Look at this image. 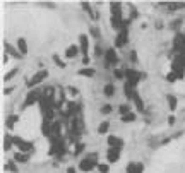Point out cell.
I'll return each mask as SVG.
<instances>
[{
	"label": "cell",
	"mask_w": 185,
	"mask_h": 173,
	"mask_svg": "<svg viewBox=\"0 0 185 173\" xmlns=\"http://www.w3.org/2000/svg\"><path fill=\"white\" fill-rule=\"evenodd\" d=\"M46 77H48V70H40V72L34 74V75L31 77V81L27 82V88H31V89H33L34 86H38L40 82H43Z\"/></svg>",
	"instance_id": "6da1fadb"
},
{
	"label": "cell",
	"mask_w": 185,
	"mask_h": 173,
	"mask_svg": "<svg viewBox=\"0 0 185 173\" xmlns=\"http://www.w3.org/2000/svg\"><path fill=\"white\" fill-rule=\"evenodd\" d=\"M173 50H175V52H180V53L185 52V34H183V33H177V34H175Z\"/></svg>",
	"instance_id": "7a4b0ae2"
},
{
	"label": "cell",
	"mask_w": 185,
	"mask_h": 173,
	"mask_svg": "<svg viewBox=\"0 0 185 173\" xmlns=\"http://www.w3.org/2000/svg\"><path fill=\"white\" fill-rule=\"evenodd\" d=\"M127 40H129L127 27H123V29H120V31H118V34H116V38H115V46L116 48L125 46V45H127Z\"/></svg>",
	"instance_id": "3957f363"
},
{
	"label": "cell",
	"mask_w": 185,
	"mask_h": 173,
	"mask_svg": "<svg viewBox=\"0 0 185 173\" xmlns=\"http://www.w3.org/2000/svg\"><path fill=\"white\" fill-rule=\"evenodd\" d=\"M14 144H16L19 149H21V152H29V151H33V142H27V141H24V139H21V137H14Z\"/></svg>",
	"instance_id": "277c9868"
},
{
	"label": "cell",
	"mask_w": 185,
	"mask_h": 173,
	"mask_svg": "<svg viewBox=\"0 0 185 173\" xmlns=\"http://www.w3.org/2000/svg\"><path fill=\"white\" fill-rule=\"evenodd\" d=\"M125 77L129 79L127 82H130V84H134V86H136V84H137V81L142 77V74H139L137 70H134V69H129V70H125Z\"/></svg>",
	"instance_id": "5b68a950"
},
{
	"label": "cell",
	"mask_w": 185,
	"mask_h": 173,
	"mask_svg": "<svg viewBox=\"0 0 185 173\" xmlns=\"http://www.w3.org/2000/svg\"><path fill=\"white\" fill-rule=\"evenodd\" d=\"M40 100H41V96H40L38 91H29L27 96H26V101H24V106H31V105H34V103H38Z\"/></svg>",
	"instance_id": "8992f818"
},
{
	"label": "cell",
	"mask_w": 185,
	"mask_h": 173,
	"mask_svg": "<svg viewBox=\"0 0 185 173\" xmlns=\"http://www.w3.org/2000/svg\"><path fill=\"white\" fill-rule=\"evenodd\" d=\"M105 60H106V63H110V65H115V63L118 62L115 48H108V50H106L105 52Z\"/></svg>",
	"instance_id": "52a82bcc"
},
{
	"label": "cell",
	"mask_w": 185,
	"mask_h": 173,
	"mask_svg": "<svg viewBox=\"0 0 185 173\" xmlns=\"http://www.w3.org/2000/svg\"><path fill=\"white\" fill-rule=\"evenodd\" d=\"M106 156H108V161H111V163L118 161L120 159V147H110Z\"/></svg>",
	"instance_id": "ba28073f"
},
{
	"label": "cell",
	"mask_w": 185,
	"mask_h": 173,
	"mask_svg": "<svg viewBox=\"0 0 185 173\" xmlns=\"http://www.w3.org/2000/svg\"><path fill=\"white\" fill-rule=\"evenodd\" d=\"M94 166H98L94 161H91L89 158H86V159H82V161L79 163V168L82 170V171H91Z\"/></svg>",
	"instance_id": "9c48e42d"
},
{
	"label": "cell",
	"mask_w": 185,
	"mask_h": 173,
	"mask_svg": "<svg viewBox=\"0 0 185 173\" xmlns=\"http://www.w3.org/2000/svg\"><path fill=\"white\" fill-rule=\"evenodd\" d=\"M79 43H81L82 55H84V58H86V57H88V50H89V40H88V36H86V34H81V36H79Z\"/></svg>",
	"instance_id": "30bf717a"
},
{
	"label": "cell",
	"mask_w": 185,
	"mask_h": 173,
	"mask_svg": "<svg viewBox=\"0 0 185 173\" xmlns=\"http://www.w3.org/2000/svg\"><path fill=\"white\" fill-rule=\"evenodd\" d=\"M144 165L142 163H129L127 165V173H142Z\"/></svg>",
	"instance_id": "8fae6325"
},
{
	"label": "cell",
	"mask_w": 185,
	"mask_h": 173,
	"mask_svg": "<svg viewBox=\"0 0 185 173\" xmlns=\"http://www.w3.org/2000/svg\"><path fill=\"white\" fill-rule=\"evenodd\" d=\"M52 125H53V123H50V120H43V123H41V134L45 137H52Z\"/></svg>",
	"instance_id": "7c38bea8"
},
{
	"label": "cell",
	"mask_w": 185,
	"mask_h": 173,
	"mask_svg": "<svg viewBox=\"0 0 185 173\" xmlns=\"http://www.w3.org/2000/svg\"><path fill=\"white\" fill-rule=\"evenodd\" d=\"M108 144H110V147H122V139L120 137H116V136H110L108 137Z\"/></svg>",
	"instance_id": "4fadbf2b"
},
{
	"label": "cell",
	"mask_w": 185,
	"mask_h": 173,
	"mask_svg": "<svg viewBox=\"0 0 185 173\" xmlns=\"http://www.w3.org/2000/svg\"><path fill=\"white\" fill-rule=\"evenodd\" d=\"M79 111V105L77 103H74V101H70L69 103V110L65 111V117H69V115H75Z\"/></svg>",
	"instance_id": "5bb4252c"
},
{
	"label": "cell",
	"mask_w": 185,
	"mask_h": 173,
	"mask_svg": "<svg viewBox=\"0 0 185 173\" xmlns=\"http://www.w3.org/2000/svg\"><path fill=\"white\" fill-rule=\"evenodd\" d=\"M17 48H19L21 55H26L27 53V45H26V40H24V38H19V40H17Z\"/></svg>",
	"instance_id": "9a60e30c"
},
{
	"label": "cell",
	"mask_w": 185,
	"mask_h": 173,
	"mask_svg": "<svg viewBox=\"0 0 185 173\" xmlns=\"http://www.w3.org/2000/svg\"><path fill=\"white\" fill-rule=\"evenodd\" d=\"M77 52H79V48L75 46V45H70V46L67 48V52H65V57L67 58H74L75 55H77Z\"/></svg>",
	"instance_id": "2e32d148"
},
{
	"label": "cell",
	"mask_w": 185,
	"mask_h": 173,
	"mask_svg": "<svg viewBox=\"0 0 185 173\" xmlns=\"http://www.w3.org/2000/svg\"><path fill=\"white\" fill-rule=\"evenodd\" d=\"M103 93H105V96H108V98L113 96L115 95V86H113V84H106L105 88H103Z\"/></svg>",
	"instance_id": "e0dca14e"
},
{
	"label": "cell",
	"mask_w": 185,
	"mask_h": 173,
	"mask_svg": "<svg viewBox=\"0 0 185 173\" xmlns=\"http://www.w3.org/2000/svg\"><path fill=\"white\" fill-rule=\"evenodd\" d=\"M94 72H96L94 69L89 67V69H81L77 74H79V75H84V77H93V75H94Z\"/></svg>",
	"instance_id": "ac0fdd59"
},
{
	"label": "cell",
	"mask_w": 185,
	"mask_h": 173,
	"mask_svg": "<svg viewBox=\"0 0 185 173\" xmlns=\"http://www.w3.org/2000/svg\"><path fill=\"white\" fill-rule=\"evenodd\" d=\"M110 9H111V16H120V4L118 2H111Z\"/></svg>",
	"instance_id": "d6986e66"
},
{
	"label": "cell",
	"mask_w": 185,
	"mask_h": 173,
	"mask_svg": "<svg viewBox=\"0 0 185 173\" xmlns=\"http://www.w3.org/2000/svg\"><path fill=\"white\" fill-rule=\"evenodd\" d=\"M166 100H168V106H170V110H171V111L177 110V98H175L173 95H168V96H166Z\"/></svg>",
	"instance_id": "ffe728a7"
},
{
	"label": "cell",
	"mask_w": 185,
	"mask_h": 173,
	"mask_svg": "<svg viewBox=\"0 0 185 173\" xmlns=\"http://www.w3.org/2000/svg\"><path fill=\"white\" fill-rule=\"evenodd\" d=\"M132 100H134V103H136V106H137V110L142 111V110H144V103H142V100H141V96L136 93V96H134Z\"/></svg>",
	"instance_id": "44dd1931"
},
{
	"label": "cell",
	"mask_w": 185,
	"mask_h": 173,
	"mask_svg": "<svg viewBox=\"0 0 185 173\" xmlns=\"http://www.w3.org/2000/svg\"><path fill=\"white\" fill-rule=\"evenodd\" d=\"M14 159H16V161H19V163H26L27 159H29V156H27L26 152H17L16 156H14Z\"/></svg>",
	"instance_id": "7402d4cb"
},
{
	"label": "cell",
	"mask_w": 185,
	"mask_h": 173,
	"mask_svg": "<svg viewBox=\"0 0 185 173\" xmlns=\"http://www.w3.org/2000/svg\"><path fill=\"white\" fill-rule=\"evenodd\" d=\"M5 50H7V53H11V55H12L14 58H21V53H17L16 50H14V48H12L11 45H9V43H5Z\"/></svg>",
	"instance_id": "603a6c76"
},
{
	"label": "cell",
	"mask_w": 185,
	"mask_h": 173,
	"mask_svg": "<svg viewBox=\"0 0 185 173\" xmlns=\"http://www.w3.org/2000/svg\"><path fill=\"white\" fill-rule=\"evenodd\" d=\"M108 127H110L108 122H101L100 125H98V132H100V134H106V132H108Z\"/></svg>",
	"instance_id": "cb8c5ba5"
},
{
	"label": "cell",
	"mask_w": 185,
	"mask_h": 173,
	"mask_svg": "<svg viewBox=\"0 0 185 173\" xmlns=\"http://www.w3.org/2000/svg\"><path fill=\"white\" fill-rule=\"evenodd\" d=\"M134 120H136V113H132V111L122 117V122H134Z\"/></svg>",
	"instance_id": "d4e9b609"
},
{
	"label": "cell",
	"mask_w": 185,
	"mask_h": 173,
	"mask_svg": "<svg viewBox=\"0 0 185 173\" xmlns=\"http://www.w3.org/2000/svg\"><path fill=\"white\" fill-rule=\"evenodd\" d=\"M12 144H14V137L5 136V142H4V147H5V149H11V147H12Z\"/></svg>",
	"instance_id": "484cf974"
},
{
	"label": "cell",
	"mask_w": 185,
	"mask_h": 173,
	"mask_svg": "<svg viewBox=\"0 0 185 173\" xmlns=\"http://www.w3.org/2000/svg\"><path fill=\"white\" fill-rule=\"evenodd\" d=\"M118 111L122 113V117L127 115V113H130V106L129 105H122V106H118Z\"/></svg>",
	"instance_id": "4316f807"
},
{
	"label": "cell",
	"mask_w": 185,
	"mask_h": 173,
	"mask_svg": "<svg viewBox=\"0 0 185 173\" xmlns=\"http://www.w3.org/2000/svg\"><path fill=\"white\" fill-rule=\"evenodd\" d=\"M53 62L57 63L58 67H62V69H64V67H65V63H64V62H62V60H60V57H58V55H53Z\"/></svg>",
	"instance_id": "83f0119b"
},
{
	"label": "cell",
	"mask_w": 185,
	"mask_h": 173,
	"mask_svg": "<svg viewBox=\"0 0 185 173\" xmlns=\"http://www.w3.org/2000/svg\"><path fill=\"white\" fill-rule=\"evenodd\" d=\"M113 75H115L116 79H122V77H125V72H123V70H118V69H115V70H113Z\"/></svg>",
	"instance_id": "f1b7e54d"
},
{
	"label": "cell",
	"mask_w": 185,
	"mask_h": 173,
	"mask_svg": "<svg viewBox=\"0 0 185 173\" xmlns=\"http://www.w3.org/2000/svg\"><path fill=\"white\" fill-rule=\"evenodd\" d=\"M111 110H113V108H111L110 105H105V106H101V113H105V115H108V113H111Z\"/></svg>",
	"instance_id": "f546056e"
},
{
	"label": "cell",
	"mask_w": 185,
	"mask_h": 173,
	"mask_svg": "<svg viewBox=\"0 0 185 173\" xmlns=\"http://www.w3.org/2000/svg\"><path fill=\"white\" fill-rule=\"evenodd\" d=\"M98 170H100V173H108L110 166L108 165H98Z\"/></svg>",
	"instance_id": "4dcf8cb0"
},
{
	"label": "cell",
	"mask_w": 185,
	"mask_h": 173,
	"mask_svg": "<svg viewBox=\"0 0 185 173\" xmlns=\"http://www.w3.org/2000/svg\"><path fill=\"white\" fill-rule=\"evenodd\" d=\"M16 74H17V69H12L11 72H9V74H7V75H5V81H11V79L14 77Z\"/></svg>",
	"instance_id": "1f68e13d"
},
{
	"label": "cell",
	"mask_w": 185,
	"mask_h": 173,
	"mask_svg": "<svg viewBox=\"0 0 185 173\" xmlns=\"http://www.w3.org/2000/svg\"><path fill=\"white\" fill-rule=\"evenodd\" d=\"M82 9H84V11L88 12V14H89V16H93V11H91V7L88 5V4H86V2H82Z\"/></svg>",
	"instance_id": "d6a6232c"
},
{
	"label": "cell",
	"mask_w": 185,
	"mask_h": 173,
	"mask_svg": "<svg viewBox=\"0 0 185 173\" xmlns=\"http://www.w3.org/2000/svg\"><path fill=\"white\" fill-rule=\"evenodd\" d=\"M16 120H17V117H16V115H12L11 118H9V120H7V127H9V129H11V127H12V123H14V122H16Z\"/></svg>",
	"instance_id": "836d02e7"
},
{
	"label": "cell",
	"mask_w": 185,
	"mask_h": 173,
	"mask_svg": "<svg viewBox=\"0 0 185 173\" xmlns=\"http://www.w3.org/2000/svg\"><path fill=\"white\" fill-rule=\"evenodd\" d=\"M91 34L94 38H100V29H98V27H93V29H91Z\"/></svg>",
	"instance_id": "e575fe53"
},
{
	"label": "cell",
	"mask_w": 185,
	"mask_h": 173,
	"mask_svg": "<svg viewBox=\"0 0 185 173\" xmlns=\"http://www.w3.org/2000/svg\"><path fill=\"white\" fill-rule=\"evenodd\" d=\"M166 79H168V81H171V82H173L175 79H178V77H177V74H175V72H171V74H168V75H166Z\"/></svg>",
	"instance_id": "d590c367"
},
{
	"label": "cell",
	"mask_w": 185,
	"mask_h": 173,
	"mask_svg": "<svg viewBox=\"0 0 185 173\" xmlns=\"http://www.w3.org/2000/svg\"><path fill=\"white\" fill-rule=\"evenodd\" d=\"M7 170H11V171H17V168H16L14 163H9V165H7Z\"/></svg>",
	"instance_id": "8d00e7d4"
},
{
	"label": "cell",
	"mask_w": 185,
	"mask_h": 173,
	"mask_svg": "<svg viewBox=\"0 0 185 173\" xmlns=\"http://www.w3.org/2000/svg\"><path fill=\"white\" fill-rule=\"evenodd\" d=\"M82 149H84V146H82V144H79V146H77V147L74 149V154H79V152L82 151Z\"/></svg>",
	"instance_id": "74e56055"
},
{
	"label": "cell",
	"mask_w": 185,
	"mask_h": 173,
	"mask_svg": "<svg viewBox=\"0 0 185 173\" xmlns=\"http://www.w3.org/2000/svg\"><path fill=\"white\" fill-rule=\"evenodd\" d=\"M168 123L170 125H173L175 123V117H168Z\"/></svg>",
	"instance_id": "f35d334b"
},
{
	"label": "cell",
	"mask_w": 185,
	"mask_h": 173,
	"mask_svg": "<svg viewBox=\"0 0 185 173\" xmlns=\"http://www.w3.org/2000/svg\"><path fill=\"white\" fill-rule=\"evenodd\" d=\"M69 93H70V95H77V89H74V88H69Z\"/></svg>",
	"instance_id": "ab89813d"
},
{
	"label": "cell",
	"mask_w": 185,
	"mask_h": 173,
	"mask_svg": "<svg viewBox=\"0 0 185 173\" xmlns=\"http://www.w3.org/2000/svg\"><path fill=\"white\" fill-rule=\"evenodd\" d=\"M96 55H101V46L100 45H96Z\"/></svg>",
	"instance_id": "60d3db41"
},
{
	"label": "cell",
	"mask_w": 185,
	"mask_h": 173,
	"mask_svg": "<svg viewBox=\"0 0 185 173\" xmlns=\"http://www.w3.org/2000/svg\"><path fill=\"white\" fill-rule=\"evenodd\" d=\"M67 173H75V168H74V166H70V168H67Z\"/></svg>",
	"instance_id": "b9f144b4"
}]
</instances>
